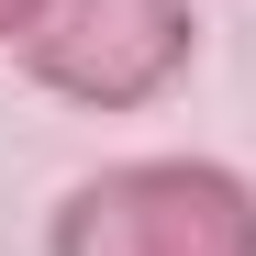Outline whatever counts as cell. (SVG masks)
Instances as JSON below:
<instances>
[{
  "label": "cell",
  "instance_id": "obj_1",
  "mask_svg": "<svg viewBox=\"0 0 256 256\" xmlns=\"http://www.w3.org/2000/svg\"><path fill=\"white\" fill-rule=\"evenodd\" d=\"M45 256H256V190L223 156H122L56 190Z\"/></svg>",
  "mask_w": 256,
  "mask_h": 256
},
{
  "label": "cell",
  "instance_id": "obj_2",
  "mask_svg": "<svg viewBox=\"0 0 256 256\" xmlns=\"http://www.w3.org/2000/svg\"><path fill=\"white\" fill-rule=\"evenodd\" d=\"M22 78L67 112H145L190 78L200 12L190 0H45V22L22 34Z\"/></svg>",
  "mask_w": 256,
  "mask_h": 256
},
{
  "label": "cell",
  "instance_id": "obj_3",
  "mask_svg": "<svg viewBox=\"0 0 256 256\" xmlns=\"http://www.w3.org/2000/svg\"><path fill=\"white\" fill-rule=\"evenodd\" d=\"M34 22H45V0H0V45H22Z\"/></svg>",
  "mask_w": 256,
  "mask_h": 256
}]
</instances>
